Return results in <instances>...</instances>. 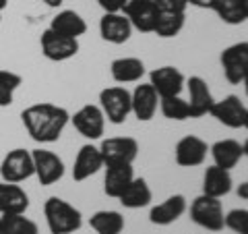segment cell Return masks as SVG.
<instances>
[{"instance_id": "30bf717a", "label": "cell", "mask_w": 248, "mask_h": 234, "mask_svg": "<svg viewBox=\"0 0 248 234\" xmlns=\"http://www.w3.org/2000/svg\"><path fill=\"white\" fill-rule=\"evenodd\" d=\"M209 114L228 129H244L248 108L244 106V102L238 96L230 93V96H226L223 100H215V104Z\"/></svg>"}, {"instance_id": "7402d4cb", "label": "cell", "mask_w": 248, "mask_h": 234, "mask_svg": "<svg viewBox=\"0 0 248 234\" xmlns=\"http://www.w3.org/2000/svg\"><path fill=\"white\" fill-rule=\"evenodd\" d=\"M50 29L56 31V33L64 35V37H73V40H79L81 35L87 33V23L77 11L64 9L58 11L50 21Z\"/></svg>"}, {"instance_id": "f35d334b", "label": "cell", "mask_w": 248, "mask_h": 234, "mask_svg": "<svg viewBox=\"0 0 248 234\" xmlns=\"http://www.w3.org/2000/svg\"><path fill=\"white\" fill-rule=\"evenodd\" d=\"M42 2H44L46 6H50V9H58V6L64 2V0H42Z\"/></svg>"}, {"instance_id": "ac0fdd59", "label": "cell", "mask_w": 248, "mask_h": 234, "mask_svg": "<svg viewBox=\"0 0 248 234\" xmlns=\"http://www.w3.org/2000/svg\"><path fill=\"white\" fill-rule=\"evenodd\" d=\"M130 108L137 120L147 122L153 118L159 108V96L151 83H141L135 87V91H130Z\"/></svg>"}, {"instance_id": "9a60e30c", "label": "cell", "mask_w": 248, "mask_h": 234, "mask_svg": "<svg viewBox=\"0 0 248 234\" xmlns=\"http://www.w3.org/2000/svg\"><path fill=\"white\" fill-rule=\"evenodd\" d=\"M99 35L108 44L120 46L130 40L133 25L124 13H104V17L99 19Z\"/></svg>"}, {"instance_id": "8d00e7d4", "label": "cell", "mask_w": 248, "mask_h": 234, "mask_svg": "<svg viewBox=\"0 0 248 234\" xmlns=\"http://www.w3.org/2000/svg\"><path fill=\"white\" fill-rule=\"evenodd\" d=\"M238 197L244 199V201H248V181H244V183L238 184Z\"/></svg>"}, {"instance_id": "7a4b0ae2", "label": "cell", "mask_w": 248, "mask_h": 234, "mask_svg": "<svg viewBox=\"0 0 248 234\" xmlns=\"http://www.w3.org/2000/svg\"><path fill=\"white\" fill-rule=\"evenodd\" d=\"M44 217L50 234H75L83 226V214L60 197H48L44 203Z\"/></svg>"}, {"instance_id": "52a82bcc", "label": "cell", "mask_w": 248, "mask_h": 234, "mask_svg": "<svg viewBox=\"0 0 248 234\" xmlns=\"http://www.w3.org/2000/svg\"><path fill=\"white\" fill-rule=\"evenodd\" d=\"M73 127L79 131V135L89 139V141H97L104 137L106 131V116L102 108L95 104H85L71 116Z\"/></svg>"}, {"instance_id": "603a6c76", "label": "cell", "mask_w": 248, "mask_h": 234, "mask_svg": "<svg viewBox=\"0 0 248 234\" xmlns=\"http://www.w3.org/2000/svg\"><path fill=\"white\" fill-rule=\"evenodd\" d=\"M110 75H112V79L120 85L139 83L145 75V62L137 56L114 58L112 65H110Z\"/></svg>"}, {"instance_id": "ab89813d", "label": "cell", "mask_w": 248, "mask_h": 234, "mask_svg": "<svg viewBox=\"0 0 248 234\" xmlns=\"http://www.w3.org/2000/svg\"><path fill=\"white\" fill-rule=\"evenodd\" d=\"M242 85H244V91H246V98H248V71H246L244 79H242Z\"/></svg>"}, {"instance_id": "484cf974", "label": "cell", "mask_w": 248, "mask_h": 234, "mask_svg": "<svg viewBox=\"0 0 248 234\" xmlns=\"http://www.w3.org/2000/svg\"><path fill=\"white\" fill-rule=\"evenodd\" d=\"M130 21L133 29L141 31V33H153L155 31V23H157V6H155L153 0H145V2L133 6L130 11L124 13Z\"/></svg>"}, {"instance_id": "d6986e66", "label": "cell", "mask_w": 248, "mask_h": 234, "mask_svg": "<svg viewBox=\"0 0 248 234\" xmlns=\"http://www.w3.org/2000/svg\"><path fill=\"white\" fill-rule=\"evenodd\" d=\"M106 168L104 176V193L112 199H118L124 193V189L130 184V181L135 178L133 164H110Z\"/></svg>"}, {"instance_id": "60d3db41", "label": "cell", "mask_w": 248, "mask_h": 234, "mask_svg": "<svg viewBox=\"0 0 248 234\" xmlns=\"http://www.w3.org/2000/svg\"><path fill=\"white\" fill-rule=\"evenodd\" d=\"M6 6H9V0H0V13H2Z\"/></svg>"}, {"instance_id": "b9f144b4", "label": "cell", "mask_w": 248, "mask_h": 234, "mask_svg": "<svg viewBox=\"0 0 248 234\" xmlns=\"http://www.w3.org/2000/svg\"><path fill=\"white\" fill-rule=\"evenodd\" d=\"M242 150H244V155H246V158H248V139H246V141L242 143Z\"/></svg>"}, {"instance_id": "6da1fadb", "label": "cell", "mask_w": 248, "mask_h": 234, "mask_svg": "<svg viewBox=\"0 0 248 234\" xmlns=\"http://www.w3.org/2000/svg\"><path fill=\"white\" fill-rule=\"evenodd\" d=\"M21 122L25 127L27 135L35 143L50 145L56 143L62 137V133L71 122V114L66 108L50 102L31 104L21 112Z\"/></svg>"}, {"instance_id": "7c38bea8", "label": "cell", "mask_w": 248, "mask_h": 234, "mask_svg": "<svg viewBox=\"0 0 248 234\" xmlns=\"http://www.w3.org/2000/svg\"><path fill=\"white\" fill-rule=\"evenodd\" d=\"M184 87L188 89V100L186 102H188V108H190V118H203V116L211 112L215 98L203 77L199 75L188 77Z\"/></svg>"}, {"instance_id": "7bdbcfd3", "label": "cell", "mask_w": 248, "mask_h": 234, "mask_svg": "<svg viewBox=\"0 0 248 234\" xmlns=\"http://www.w3.org/2000/svg\"><path fill=\"white\" fill-rule=\"evenodd\" d=\"M242 4H244V13H246V17H248V0H242Z\"/></svg>"}, {"instance_id": "f1b7e54d", "label": "cell", "mask_w": 248, "mask_h": 234, "mask_svg": "<svg viewBox=\"0 0 248 234\" xmlns=\"http://www.w3.org/2000/svg\"><path fill=\"white\" fill-rule=\"evenodd\" d=\"M184 23H186V13H164V11H159L153 33L157 37H164V40H170V37H176L184 29Z\"/></svg>"}, {"instance_id": "277c9868", "label": "cell", "mask_w": 248, "mask_h": 234, "mask_svg": "<svg viewBox=\"0 0 248 234\" xmlns=\"http://www.w3.org/2000/svg\"><path fill=\"white\" fill-rule=\"evenodd\" d=\"M99 108L106 116L108 122L112 124H124L126 118L133 114L130 108V91L122 85H114V87H106L99 91Z\"/></svg>"}, {"instance_id": "4316f807", "label": "cell", "mask_w": 248, "mask_h": 234, "mask_svg": "<svg viewBox=\"0 0 248 234\" xmlns=\"http://www.w3.org/2000/svg\"><path fill=\"white\" fill-rule=\"evenodd\" d=\"M89 226L95 234H122L124 216L116 209H99L89 217Z\"/></svg>"}, {"instance_id": "bcb514c9", "label": "cell", "mask_w": 248, "mask_h": 234, "mask_svg": "<svg viewBox=\"0 0 248 234\" xmlns=\"http://www.w3.org/2000/svg\"><path fill=\"white\" fill-rule=\"evenodd\" d=\"M0 19H2V13H0Z\"/></svg>"}, {"instance_id": "2e32d148", "label": "cell", "mask_w": 248, "mask_h": 234, "mask_svg": "<svg viewBox=\"0 0 248 234\" xmlns=\"http://www.w3.org/2000/svg\"><path fill=\"white\" fill-rule=\"evenodd\" d=\"M104 166L106 164H104L99 147L93 145V143H85L79 150V153H77L75 164H73V181L75 183H85L87 178L95 176Z\"/></svg>"}, {"instance_id": "d6a6232c", "label": "cell", "mask_w": 248, "mask_h": 234, "mask_svg": "<svg viewBox=\"0 0 248 234\" xmlns=\"http://www.w3.org/2000/svg\"><path fill=\"white\" fill-rule=\"evenodd\" d=\"M223 224L234 234H248V209H244V207L230 209L226 217H223Z\"/></svg>"}, {"instance_id": "8992f818", "label": "cell", "mask_w": 248, "mask_h": 234, "mask_svg": "<svg viewBox=\"0 0 248 234\" xmlns=\"http://www.w3.org/2000/svg\"><path fill=\"white\" fill-rule=\"evenodd\" d=\"M31 155H33V170H35L33 176L40 181L42 186H52L58 181H62L66 168L58 153L37 147V150H31Z\"/></svg>"}, {"instance_id": "ba28073f", "label": "cell", "mask_w": 248, "mask_h": 234, "mask_svg": "<svg viewBox=\"0 0 248 234\" xmlns=\"http://www.w3.org/2000/svg\"><path fill=\"white\" fill-rule=\"evenodd\" d=\"M40 46H42V54L48 60L52 62H64V60H71L79 54L81 46L79 40H73V37H64L52 31L50 27L44 31L42 37H40Z\"/></svg>"}, {"instance_id": "8fae6325", "label": "cell", "mask_w": 248, "mask_h": 234, "mask_svg": "<svg viewBox=\"0 0 248 234\" xmlns=\"http://www.w3.org/2000/svg\"><path fill=\"white\" fill-rule=\"evenodd\" d=\"M104 164H135L139 155V141L133 137H108L99 143Z\"/></svg>"}, {"instance_id": "9c48e42d", "label": "cell", "mask_w": 248, "mask_h": 234, "mask_svg": "<svg viewBox=\"0 0 248 234\" xmlns=\"http://www.w3.org/2000/svg\"><path fill=\"white\" fill-rule=\"evenodd\" d=\"M223 77L232 85H240L248 71V42H236L228 46L219 56Z\"/></svg>"}, {"instance_id": "1f68e13d", "label": "cell", "mask_w": 248, "mask_h": 234, "mask_svg": "<svg viewBox=\"0 0 248 234\" xmlns=\"http://www.w3.org/2000/svg\"><path fill=\"white\" fill-rule=\"evenodd\" d=\"M23 85V77L19 73L0 68V108H9L15 100V93Z\"/></svg>"}, {"instance_id": "836d02e7", "label": "cell", "mask_w": 248, "mask_h": 234, "mask_svg": "<svg viewBox=\"0 0 248 234\" xmlns=\"http://www.w3.org/2000/svg\"><path fill=\"white\" fill-rule=\"evenodd\" d=\"M157 11L164 13H186L188 0H153Z\"/></svg>"}, {"instance_id": "d4e9b609", "label": "cell", "mask_w": 248, "mask_h": 234, "mask_svg": "<svg viewBox=\"0 0 248 234\" xmlns=\"http://www.w3.org/2000/svg\"><path fill=\"white\" fill-rule=\"evenodd\" d=\"M120 205L126 207V209H141L151 205L153 201V193H151V186L147 184L145 178H133L130 184L124 189V193L118 197Z\"/></svg>"}, {"instance_id": "ee69618b", "label": "cell", "mask_w": 248, "mask_h": 234, "mask_svg": "<svg viewBox=\"0 0 248 234\" xmlns=\"http://www.w3.org/2000/svg\"><path fill=\"white\" fill-rule=\"evenodd\" d=\"M244 129H248V116H246V122H244Z\"/></svg>"}, {"instance_id": "4dcf8cb0", "label": "cell", "mask_w": 248, "mask_h": 234, "mask_svg": "<svg viewBox=\"0 0 248 234\" xmlns=\"http://www.w3.org/2000/svg\"><path fill=\"white\" fill-rule=\"evenodd\" d=\"M159 110L168 120H188L190 118L188 102L180 96L159 98Z\"/></svg>"}, {"instance_id": "5b68a950", "label": "cell", "mask_w": 248, "mask_h": 234, "mask_svg": "<svg viewBox=\"0 0 248 234\" xmlns=\"http://www.w3.org/2000/svg\"><path fill=\"white\" fill-rule=\"evenodd\" d=\"M33 174V155L25 147H15L0 162V178L6 183L21 184L29 181Z\"/></svg>"}, {"instance_id": "44dd1931", "label": "cell", "mask_w": 248, "mask_h": 234, "mask_svg": "<svg viewBox=\"0 0 248 234\" xmlns=\"http://www.w3.org/2000/svg\"><path fill=\"white\" fill-rule=\"evenodd\" d=\"M209 153L213 158V164L223 170H232L238 166V162L244 158L242 143L236 139H219L213 145H209Z\"/></svg>"}, {"instance_id": "3957f363", "label": "cell", "mask_w": 248, "mask_h": 234, "mask_svg": "<svg viewBox=\"0 0 248 234\" xmlns=\"http://www.w3.org/2000/svg\"><path fill=\"white\" fill-rule=\"evenodd\" d=\"M188 212H190V220L205 230L219 232L226 228V224H223L226 214H223V205L217 197H209V195L201 193L199 197L192 199Z\"/></svg>"}, {"instance_id": "f6af8a7d", "label": "cell", "mask_w": 248, "mask_h": 234, "mask_svg": "<svg viewBox=\"0 0 248 234\" xmlns=\"http://www.w3.org/2000/svg\"><path fill=\"white\" fill-rule=\"evenodd\" d=\"M0 234H2V220H0Z\"/></svg>"}, {"instance_id": "74e56055", "label": "cell", "mask_w": 248, "mask_h": 234, "mask_svg": "<svg viewBox=\"0 0 248 234\" xmlns=\"http://www.w3.org/2000/svg\"><path fill=\"white\" fill-rule=\"evenodd\" d=\"M141 2H145V0H122V13L130 11V9H133V6L141 4Z\"/></svg>"}, {"instance_id": "83f0119b", "label": "cell", "mask_w": 248, "mask_h": 234, "mask_svg": "<svg viewBox=\"0 0 248 234\" xmlns=\"http://www.w3.org/2000/svg\"><path fill=\"white\" fill-rule=\"evenodd\" d=\"M211 11L219 17V21L226 23V25H242L248 19L244 13L242 0H213Z\"/></svg>"}, {"instance_id": "e0dca14e", "label": "cell", "mask_w": 248, "mask_h": 234, "mask_svg": "<svg viewBox=\"0 0 248 234\" xmlns=\"http://www.w3.org/2000/svg\"><path fill=\"white\" fill-rule=\"evenodd\" d=\"M186 212H188V201L184 195L176 193L149 209V222L153 226H170L180 220Z\"/></svg>"}, {"instance_id": "ffe728a7", "label": "cell", "mask_w": 248, "mask_h": 234, "mask_svg": "<svg viewBox=\"0 0 248 234\" xmlns=\"http://www.w3.org/2000/svg\"><path fill=\"white\" fill-rule=\"evenodd\" d=\"M29 209V195L21 184L0 181V216L25 214Z\"/></svg>"}, {"instance_id": "cb8c5ba5", "label": "cell", "mask_w": 248, "mask_h": 234, "mask_svg": "<svg viewBox=\"0 0 248 234\" xmlns=\"http://www.w3.org/2000/svg\"><path fill=\"white\" fill-rule=\"evenodd\" d=\"M234 186V181H232V174L230 170H223L219 166H209L205 170V176H203V193L209 195V197H226V195L232 191Z\"/></svg>"}, {"instance_id": "d590c367", "label": "cell", "mask_w": 248, "mask_h": 234, "mask_svg": "<svg viewBox=\"0 0 248 234\" xmlns=\"http://www.w3.org/2000/svg\"><path fill=\"white\" fill-rule=\"evenodd\" d=\"M211 2L213 0H188V4L197 6V9H211Z\"/></svg>"}, {"instance_id": "5bb4252c", "label": "cell", "mask_w": 248, "mask_h": 234, "mask_svg": "<svg viewBox=\"0 0 248 234\" xmlns=\"http://www.w3.org/2000/svg\"><path fill=\"white\" fill-rule=\"evenodd\" d=\"M209 145L197 135H186L174 147V160L180 168H197L205 164Z\"/></svg>"}, {"instance_id": "f546056e", "label": "cell", "mask_w": 248, "mask_h": 234, "mask_svg": "<svg viewBox=\"0 0 248 234\" xmlns=\"http://www.w3.org/2000/svg\"><path fill=\"white\" fill-rule=\"evenodd\" d=\"M0 220L2 234H40V226L25 214H4L0 216Z\"/></svg>"}, {"instance_id": "4fadbf2b", "label": "cell", "mask_w": 248, "mask_h": 234, "mask_svg": "<svg viewBox=\"0 0 248 234\" xmlns=\"http://www.w3.org/2000/svg\"><path fill=\"white\" fill-rule=\"evenodd\" d=\"M149 83L153 85V89L157 91L159 98L180 96L186 85V77L180 68H176L172 65H164V67L153 68L149 73Z\"/></svg>"}, {"instance_id": "e575fe53", "label": "cell", "mask_w": 248, "mask_h": 234, "mask_svg": "<svg viewBox=\"0 0 248 234\" xmlns=\"http://www.w3.org/2000/svg\"><path fill=\"white\" fill-rule=\"evenodd\" d=\"M104 13H122V0H97Z\"/></svg>"}]
</instances>
